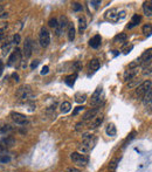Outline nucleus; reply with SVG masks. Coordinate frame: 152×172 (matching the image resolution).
Wrapping results in <instances>:
<instances>
[{
    "label": "nucleus",
    "mask_w": 152,
    "mask_h": 172,
    "mask_svg": "<svg viewBox=\"0 0 152 172\" xmlns=\"http://www.w3.org/2000/svg\"><path fill=\"white\" fill-rule=\"evenodd\" d=\"M95 144H96V137L90 133H84L82 136V144L79 147V150L82 153H85L89 150H91Z\"/></svg>",
    "instance_id": "1"
},
{
    "label": "nucleus",
    "mask_w": 152,
    "mask_h": 172,
    "mask_svg": "<svg viewBox=\"0 0 152 172\" xmlns=\"http://www.w3.org/2000/svg\"><path fill=\"white\" fill-rule=\"evenodd\" d=\"M70 158L76 165H79L81 168L85 166L87 163H88V157L85 155H83V153H80V152H73L70 155Z\"/></svg>",
    "instance_id": "2"
},
{
    "label": "nucleus",
    "mask_w": 152,
    "mask_h": 172,
    "mask_svg": "<svg viewBox=\"0 0 152 172\" xmlns=\"http://www.w3.org/2000/svg\"><path fill=\"white\" fill-rule=\"evenodd\" d=\"M151 87H152V82L150 80L143 82L142 84H139L138 87L136 88V95L138 96L139 98H143V96H144L145 94L148 93L149 90H151Z\"/></svg>",
    "instance_id": "3"
},
{
    "label": "nucleus",
    "mask_w": 152,
    "mask_h": 172,
    "mask_svg": "<svg viewBox=\"0 0 152 172\" xmlns=\"http://www.w3.org/2000/svg\"><path fill=\"white\" fill-rule=\"evenodd\" d=\"M39 40H40V45L42 47H48L50 43V34L48 32V29L46 27H42L40 31V35H39Z\"/></svg>",
    "instance_id": "4"
},
{
    "label": "nucleus",
    "mask_w": 152,
    "mask_h": 172,
    "mask_svg": "<svg viewBox=\"0 0 152 172\" xmlns=\"http://www.w3.org/2000/svg\"><path fill=\"white\" fill-rule=\"evenodd\" d=\"M32 92H30V87L29 86H22L20 87L18 90H16V97L19 100H22V101H26L30 97Z\"/></svg>",
    "instance_id": "5"
},
{
    "label": "nucleus",
    "mask_w": 152,
    "mask_h": 172,
    "mask_svg": "<svg viewBox=\"0 0 152 172\" xmlns=\"http://www.w3.org/2000/svg\"><path fill=\"white\" fill-rule=\"evenodd\" d=\"M11 117L13 119L14 122L16 123V124H19V125H26L28 123V118L25 116V115H22V114H20V112H11Z\"/></svg>",
    "instance_id": "6"
},
{
    "label": "nucleus",
    "mask_w": 152,
    "mask_h": 172,
    "mask_svg": "<svg viewBox=\"0 0 152 172\" xmlns=\"http://www.w3.org/2000/svg\"><path fill=\"white\" fill-rule=\"evenodd\" d=\"M20 60H21V51L19 48H16V49H14L13 53L11 54L7 65L8 66H13L15 62H20Z\"/></svg>",
    "instance_id": "7"
},
{
    "label": "nucleus",
    "mask_w": 152,
    "mask_h": 172,
    "mask_svg": "<svg viewBox=\"0 0 152 172\" xmlns=\"http://www.w3.org/2000/svg\"><path fill=\"white\" fill-rule=\"evenodd\" d=\"M32 53H33V41L30 38H27L24 45V55L28 59L32 56Z\"/></svg>",
    "instance_id": "8"
},
{
    "label": "nucleus",
    "mask_w": 152,
    "mask_h": 172,
    "mask_svg": "<svg viewBox=\"0 0 152 172\" xmlns=\"http://www.w3.org/2000/svg\"><path fill=\"white\" fill-rule=\"evenodd\" d=\"M68 20H67V18L66 16H61L60 18V21H57V27L55 28L56 31V35H61V33H62V31L66 28V27L68 26Z\"/></svg>",
    "instance_id": "9"
},
{
    "label": "nucleus",
    "mask_w": 152,
    "mask_h": 172,
    "mask_svg": "<svg viewBox=\"0 0 152 172\" xmlns=\"http://www.w3.org/2000/svg\"><path fill=\"white\" fill-rule=\"evenodd\" d=\"M98 108H95V109H89V110H87L85 112H84V115H83V121L85 122V121H91V119H94L96 117V115L98 114Z\"/></svg>",
    "instance_id": "10"
},
{
    "label": "nucleus",
    "mask_w": 152,
    "mask_h": 172,
    "mask_svg": "<svg viewBox=\"0 0 152 172\" xmlns=\"http://www.w3.org/2000/svg\"><path fill=\"white\" fill-rule=\"evenodd\" d=\"M104 121V116L103 115H99V116H96L94 119H91V123H90V128L91 129H95L97 127H99Z\"/></svg>",
    "instance_id": "11"
},
{
    "label": "nucleus",
    "mask_w": 152,
    "mask_h": 172,
    "mask_svg": "<svg viewBox=\"0 0 152 172\" xmlns=\"http://www.w3.org/2000/svg\"><path fill=\"white\" fill-rule=\"evenodd\" d=\"M101 42H102V38H101V35H95L94 38H91L90 41H89V45H90V47H93V48H98L99 46H101Z\"/></svg>",
    "instance_id": "12"
},
{
    "label": "nucleus",
    "mask_w": 152,
    "mask_h": 172,
    "mask_svg": "<svg viewBox=\"0 0 152 172\" xmlns=\"http://www.w3.org/2000/svg\"><path fill=\"white\" fill-rule=\"evenodd\" d=\"M101 94H102V87H98L95 90V93L93 94V96H91V103L93 104H96V103H98L101 101Z\"/></svg>",
    "instance_id": "13"
},
{
    "label": "nucleus",
    "mask_w": 152,
    "mask_h": 172,
    "mask_svg": "<svg viewBox=\"0 0 152 172\" xmlns=\"http://www.w3.org/2000/svg\"><path fill=\"white\" fill-rule=\"evenodd\" d=\"M137 73H138L137 68H136V69H129V70H126L124 73V80L125 81H131V80L137 75Z\"/></svg>",
    "instance_id": "14"
},
{
    "label": "nucleus",
    "mask_w": 152,
    "mask_h": 172,
    "mask_svg": "<svg viewBox=\"0 0 152 172\" xmlns=\"http://www.w3.org/2000/svg\"><path fill=\"white\" fill-rule=\"evenodd\" d=\"M140 20H142V16L139 15V14H133L132 15V19H131V22H130V25H129V28L131 29V28H133L135 26H137L139 22H140Z\"/></svg>",
    "instance_id": "15"
},
{
    "label": "nucleus",
    "mask_w": 152,
    "mask_h": 172,
    "mask_svg": "<svg viewBox=\"0 0 152 172\" xmlns=\"http://www.w3.org/2000/svg\"><path fill=\"white\" fill-rule=\"evenodd\" d=\"M143 11H144V14H145L146 16H151L152 15L151 1H149V2H144V5H143Z\"/></svg>",
    "instance_id": "16"
},
{
    "label": "nucleus",
    "mask_w": 152,
    "mask_h": 172,
    "mask_svg": "<svg viewBox=\"0 0 152 172\" xmlns=\"http://www.w3.org/2000/svg\"><path fill=\"white\" fill-rule=\"evenodd\" d=\"M108 19H110L111 21H116L117 19H118V14H117V10H115V8H112V10H110L109 12H108Z\"/></svg>",
    "instance_id": "17"
},
{
    "label": "nucleus",
    "mask_w": 152,
    "mask_h": 172,
    "mask_svg": "<svg viewBox=\"0 0 152 172\" xmlns=\"http://www.w3.org/2000/svg\"><path fill=\"white\" fill-rule=\"evenodd\" d=\"M128 39V36H126V34L125 33H119L118 35H116L115 36V39H113V42H118V43H123L125 42Z\"/></svg>",
    "instance_id": "18"
},
{
    "label": "nucleus",
    "mask_w": 152,
    "mask_h": 172,
    "mask_svg": "<svg viewBox=\"0 0 152 172\" xmlns=\"http://www.w3.org/2000/svg\"><path fill=\"white\" fill-rule=\"evenodd\" d=\"M116 133H117V130H116V127L110 123L108 127H107V135L108 136H111V137H113V136H116Z\"/></svg>",
    "instance_id": "19"
},
{
    "label": "nucleus",
    "mask_w": 152,
    "mask_h": 172,
    "mask_svg": "<svg viewBox=\"0 0 152 172\" xmlns=\"http://www.w3.org/2000/svg\"><path fill=\"white\" fill-rule=\"evenodd\" d=\"M89 67H90V70L96 71V70H98V68H99V61L97 59H93L90 61V63H89Z\"/></svg>",
    "instance_id": "20"
},
{
    "label": "nucleus",
    "mask_w": 152,
    "mask_h": 172,
    "mask_svg": "<svg viewBox=\"0 0 152 172\" xmlns=\"http://www.w3.org/2000/svg\"><path fill=\"white\" fill-rule=\"evenodd\" d=\"M68 39L69 41H73L75 39V28L73 26V24H68Z\"/></svg>",
    "instance_id": "21"
},
{
    "label": "nucleus",
    "mask_w": 152,
    "mask_h": 172,
    "mask_svg": "<svg viewBox=\"0 0 152 172\" xmlns=\"http://www.w3.org/2000/svg\"><path fill=\"white\" fill-rule=\"evenodd\" d=\"M79 22H80V25H79V31H80V33L82 34L83 32L85 31V28H87V21H85V19L82 16V18L79 19Z\"/></svg>",
    "instance_id": "22"
},
{
    "label": "nucleus",
    "mask_w": 152,
    "mask_h": 172,
    "mask_svg": "<svg viewBox=\"0 0 152 172\" xmlns=\"http://www.w3.org/2000/svg\"><path fill=\"white\" fill-rule=\"evenodd\" d=\"M70 109H71V104H70V102H63L62 104H61V111L63 112V114H66V112H68L70 111Z\"/></svg>",
    "instance_id": "23"
},
{
    "label": "nucleus",
    "mask_w": 152,
    "mask_h": 172,
    "mask_svg": "<svg viewBox=\"0 0 152 172\" xmlns=\"http://www.w3.org/2000/svg\"><path fill=\"white\" fill-rule=\"evenodd\" d=\"M143 97H144V101H143V102H144V104H145V106H146L148 103H149V104H151L152 90H149L148 93H146L145 95H144V96H143Z\"/></svg>",
    "instance_id": "24"
},
{
    "label": "nucleus",
    "mask_w": 152,
    "mask_h": 172,
    "mask_svg": "<svg viewBox=\"0 0 152 172\" xmlns=\"http://www.w3.org/2000/svg\"><path fill=\"white\" fill-rule=\"evenodd\" d=\"M118 162H119V159H112L110 162V164H109V166H108V169L110 170V171H115L116 170V168H117V165H118Z\"/></svg>",
    "instance_id": "25"
},
{
    "label": "nucleus",
    "mask_w": 152,
    "mask_h": 172,
    "mask_svg": "<svg viewBox=\"0 0 152 172\" xmlns=\"http://www.w3.org/2000/svg\"><path fill=\"white\" fill-rule=\"evenodd\" d=\"M85 100H87V96H85L84 94L79 93V94H76V95H75V101H76L77 103H83Z\"/></svg>",
    "instance_id": "26"
},
{
    "label": "nucleus",
    "mask_w": 152,
    "mask_h": 172,
    "mask_svg": "<svg viewBox=\"0 0 152 172\" xmlns=\"http://www.w3.org/2000/svg\"><path fill=\"white\" fill-rule=\"evenodd\" d=\"M151 24H146V25H144L143 26V33L145 34V35H150L151 34Z\"/></svg>",
    "instance_id": "27"
},
{
    "label": "nucleus",
    "mask_w": 152,
    "mask_h": 172,
    "mask_svg": "<svg viewBox=\"0 0 152 172\" xmlns=\"http://www.w3.org/2000/svg\"><path fill=\"white\" fill-rule=\"evenodd\" d=\"M11 130H12L11 125H0V135L7 133L8 131H11Z\"/></svg>",
    "instance_id": "28"
},
{
    "label": "nucleus",
    "mask_w": 152,
    "mask_h": 172,
    "mask_svg": "<svg viewBox=\"0 0 152 172\" xmlns=\"http://www.w3.org/2000/svg\"><path fill=\"white\" fill-rule=\"evenodd\" d=\"M75 79H76V74H75V75H71V76H68L67 80H66V83L71 87V86L74 84V82H75Z\"/></svg>",
    "instance_id": "29"
},
{
    "label": "nucleus",
    "mask_w": 152,
    "mask_h": 172,
    "mask_svg": "<svg viewBox=\"0 0 152 172\" xmlns=\"http://www.w3.org/2000/svg\"><path fill=\"white\" fill-rule=\"evenodd\" d=\"M10 51H11V42H6L2 46V52H4V54H7Z\"/></svg>",
    "instance_id": "30"
},
{
    "label": "nucleus",
    "mask_w": 152,
    "mask_h": 172,
    "mask_svg": "<svg viewBox=\"0 0 152 172\" xmlns=\"http://www.w3.org/2000/svg\"><path fill=\"white\" fill-rule=\"evenodd\" d=\"M73 10L75 11V12H79V11H82L83 7L81 4H79V2H74L73 4Z\"/></svg>",
    "instance_id": "31"
},
{
    "label": "nucleus",
    "mask_w": 152,
    "mask_h": 172,
    "mask_svg": "<svg viewBox=\"0 0 152 172\" xmlns=\"http://www.w3.org/2000/svg\"><path fill=\"white\" fill-rule=\"evenodd\" d=\"M48 25H49V27H52V28H56V27H57V19H55V18H52V19L49 20Z\"/></svg>",
    "instance_id": "32"
},
{
    "label": "nucleus",
    "mask_w": 152,
    "mask_h": 172,
    "mask_svg": "<svg viewBox=\"0 0 152 172\" xmlns=\"http://www.w3.org/2000/svg\"><path fill=\"white\" fill-rule=\"evenodd\" d=\"M132 48H133V46L132 45H125L124 47H123V53L124 54H128V53H130V51H132Z\"/></svg>",
    "instance_id": "33"
},
{
    "label": "nucleus",
    "mask_w": 152,
    "mask_h": 172,
    "mask_svg": "<svg viewBox=\"0 0 152 172\" xmlns=\"http://www.w3.org/2000/svg\"><path fill=\"white\" fill-rule=\"evenodd\" d=\"M20 41H21L20 35H19V34H15V35L13 36V43H15V45H19V43H20Z\"/></svg>",
    "instance_id": "34"
},
{
    "label": "nucleus",
    "mask_w": 152,
    "mask_h": 172,
    "mask_svg": "<svg viewBox=\"0 0 152 172\" xmlns=\"http://www.w3.org/2000/svg\"><path fill=\"white\" fill-rule=\"evenodd\" d=\"M83 109H84V106H77V108H75V110L73 111V115H74V116H76L79 112H81V111H82Z\"/></svg>",
    "instance_id": "35"
},
{
    "label": "nucleus",
    "mask_w": 152,
    "mask_h": 172,
    "mask_svg": "<svg viewBox=\"0 0 152 172\" xmlns=\"http://www.w3.org/2000/svg\"><path fill=\"white\" fill-rule=\"evenodd\" d=\"M39 63H40V61H39V60H35V61H33V62H32V65H30V68H32V69H35L36 67L39 66Z\"/></svg>",
    "instance_id": "36"
},
{
    "label": "nucleus",
    "mask_w": 152,
    "mask_h": 172,
    "mask_svg": "<svg viewBox=\"0 0 152 172\" xmlns=\"http://www.w3.org/2000/svg\"><path fill=\"white\" fill-rule=\"evenodd\" d=\"M48 71H49V67L44 66L41 70V75H46V74H48Z\"/></svg>",
    "instance_id": "37"
},
{
    "label": "nucleus",
    "mask_w": 152,
    "mask_h": 172,
    "mask_svg": "<svg viewBox=\"0 0 152 172\" xmlns=\"http://www.w3.org/2000/svg\"><path fill=\"white\" fill-rule=\"evenodd\" d=\"M6 147H7V146L5 145V143H4L2 141H0V153H1V152H4V151L6 150Z\"/></svg>",
    "instance_id": "38"
},
{
    "label": "nucleus",
    "mask_w": 152,
    "mask_h": 172,
    "mask_svg": "<svg viewBox=\"0 0 152 172\" xmlns=\"http://www.w3.org/2000/svg\"><path fill=\"white\" fill-rule=\"evenodd\" d=\"M10 157L6 155V156H4V157H0V162H2V163H7V162H10Z\"/></svg>",
    "instance_id": "39"
},
{
    "label": "nucleus",
    "mask_w": 152,
    "mask_h": 172,
    "mask_svg": "<svg viewBox=\"0 0 152 172\" xmlns=\"http://www.w3.org/2000/svg\"><path fill=\"white\" fill-rule=\"evenodd\" d=\"M66 172H81L79 169H76V168H68L67 170H66Z\"/></svg>",
    "instance_id": "40"
},
{
    "label": "nucleus",
    "mask_w": 152,
    "mask_h": 172,
    "mask_svg": "<svg viewBox=\"0 0 152 172\" xmlns=\"http://www.w3.org/2000/svg\"><path fill=\"white\" fill-rule=\"evenodd\" d=\"M89 4H90V5H93L94 7H97L98 5H101V1H99V0H97V1H94V0H93V1H90Z\"/></svg>",
    "instance_id": "41"
},
{
    "label": "nucleus",
    "mask_w": 152,
    "mask_h": 172,
    "mask_svg": "<svg viewBox=\"0 0 152 172\" xmlns=\"http://www.w3.org/2000/svg\"><path fill=\"white\" fill-rule=\"evenodd\" d=\"M81 128H83V123H82V122H79V123L76 124V131L81 130Z\"/></svg>",
    "instance_id": "42"
},
{
    "label": "nucleus",
    "mask_w": 152,
    "mask_h": 172,
    "mask_svg": "<svg viewBox=\"0 0 152 172\" xmlns=\"http://www.w3.org/2000/svg\"><path fill=\"white\" fill-rule=\"evenodd\" d=\"M12 77H13L14 81H16V82L19 81V75H18L16 73H13V74H12Z\"/></svg>",
    "instance_id": "43"
},
{
    "label": "nucleus",
    "mask_w": 152,
    "mask_h": 172,
    "mask_svg": "<svg viewBox=\"0 0 152 172\" xmlns=\"http://www.w3.org/2000/svg\"><path fill=\"white\" fill-rule=\"evenodd\" d=\"M74 67H75L77 70H80V69H81V63H80V62H75V63H74Z\"/></svg>",
    "instance_id": "44"
},
{
    "label": "nucleus",
    "mask_w": 152,
    "mask_h": 172,
    "mask_svg": "<svg viewBox=\"0 0 152 172\" xmlns=\"http://www.w3.org/2000/svg\"><path fill=\"white\" fill-rule=\"evenodd\" d=\"M4 32H5V28H0V41L4 38Z\"/></svg>",
    "instance_id": "45"
},
{
    "label": "nucleus",
    "mask_w": 152,
    "mask_h": 172,
    "mask_svg": "<svg viewBox=\"0 0 152 172\" xmlns=\"http://www.w3.org/2000/svg\"><path fill=\"white\" fill-rule=\"evenodd\" d=\"M2 71H4V63H2V61H0V76H1Z\"/></svg>",
    "instance_id": "46"
},
{
    "label": "nucleus",
    "mask_w": 152,
    "mask_h": 172,
    "mask_svg": "<svg viewBox=\"0 0 152 172\" xmlns=\"http://www.w3.org/2000/svg\"><path fill=\"white\" fill-rule=\"evenodd\" d=\"M7 16H8V14H7V13H2V15H1V18H2V19L7 18Z\"/></svg>",
    "instance_id": "47"
},
{
    "label": "nucleus",
    "mask_w": 152,
    "mask_h": 172,
    "mask_svg": "<svg viewBox=\"0 0 152 172\" xmlns=\"http://www.w3.org/2000/svg\"><path fill=\"white\" fill-rule=\"evenodd\" d=\"M2 11H4V6H2V5H0V13H1Z\"/></svg>",
    "instance_id": "48"
}]
</instances>
